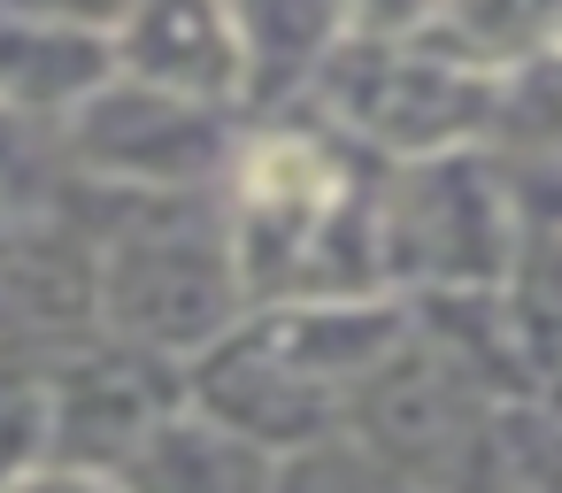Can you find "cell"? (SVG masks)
<instances>
[{
	"instance_id": "cell-1",
	"label": "cell",
	"mask_w": 562,
	"mask_h": 493,
	"mask_svg": "<svg viewBox=\"0 0 562 493\" xmlns=\"http://www.w3.org/2000/svg\"><path fill=\"white\" fill-rule=\"evenodd\" d=\"M255 201H308V209H324L331 178L316 170L308 147H262L255 155Z\"/></svg>"
}]
</instances>
